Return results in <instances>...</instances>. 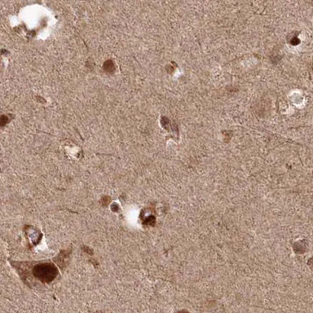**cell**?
<instances>
[{
	"label": "cell",
	"mask_w": 313,
	"mask_h": 313,
	"mask_svg": "<svg viewBox=\"0 0 313 313\" xmlns=\"http://www.w3.org/2000/svg\"><path fill=\"white\" fill-rule=\"evenodd\" d=\"M34 276L39 281H52L57 275L55 267L49 264H41L36 265L34 268Z\"/></svg>",
	"instance_id": "cell-1"
}]
</instances>
